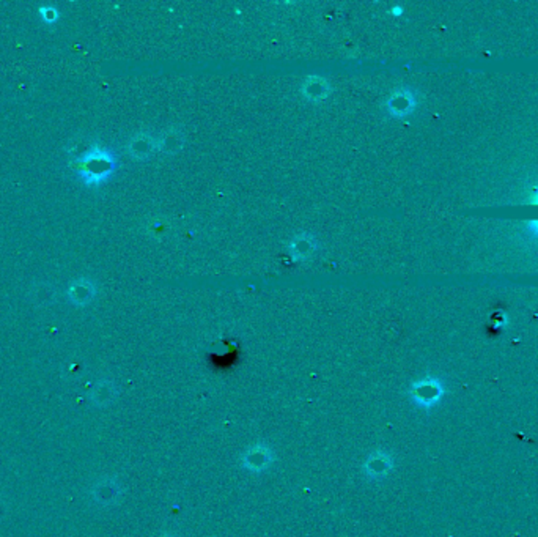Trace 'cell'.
<instances>
[{"mask_svg":"<svg viewBox=\"0 0 538 537\" xmlns=\"http://www.w3.org/2000/svg\"><path fill=\"white\" fill-rule=\"evenodd\" d=\"M79 162L86 167L82 173L86 183H101L115 169L113 156L107 152H102V150H92L86 156H82Z\"/></svg>","mask_w":538,"mask_h":537,"instance_id":"obj_1","label":"cell"},{"mask_svg":"<svg viewBox=\"0 0 538 537\" xmlns=\"http://www.w3.org/2000/svg\"><path fill=\"white\" fill-rule=\"evenodd\" d=\"M66 295H68V299L72 304L86 306L95 298L96 286L90 279L82 277V279H77L71 283Z\"/></svg>","mask_w":538,"mask_h":537,"instance_id":"obj_2","label":"cell"},{"mask_svg":"<svg viewBox=\"0 0 538 537\" xmlns=\"http://www.w3.org/2000/svg\"><path fill=\"white\" fill-rule=\"evenodd\" d=\"M92 497L96 503L101 504V506H109V504L115 503V501H117L120 497L118 482L112 478L100 481L98 484H95V487H93Z\"/></svg>","mask_w":538,"mask_h":537,"instance_id":"obj_3","label":"cell"},{"mask_svg":"<svg viewBox=\"0 0 538 537\" xmlns=\"http://www.w3.org/2000/svg\"><path fill=\"white\" fill-rule=\"evenodd\" d=\"M30 293H32V299L35 301V304H38V306L52 304L57 297L56 288H54L52 283H49V282L35 283L32 290H30Z\"/></svg>","mask_w":538,"mask_h":537,"instance_id":"obj_4","label":"cell"},{"mask_svg":"<svg viewBox=\"0 0 538 537\" xmlns=\"http://www.w3.org/2000/svg\"><path fill=\"white\" fill-rule=\"evenodd\" d=\"M115 396V389L113 384L109 382H101L93 388L92 394H90V399L98 407H106L113 400Z\"/></svg>","mask_w":538,"mask_h":537,"instance_id":"obj_5","label":"cell"},{"mask_svg":"<svg viewBox=\"0 0 538 537\" xmlns=\"http://www.w3.org/2000/svg\"><path fill=\"white\" fill-rule=\"evenodd\" d=\"M62 373H63L65 378H76V377H79L81 373H82V364L77 363V361H70V363L65 364Z\"/></svg>","mask_w":538,"mask_h":537,"instance_id":"obj_6","label":"cell"},{"mask_svg":"<svg viewBox=\"0 0 538 537\" xmlns=\"http://www.w3.org/2000/svg\"><path fill=\"white\" fill-rule=\"evenodd\" d=\"M40 15L43 16L45 22H47V24H52V22H56L58 20L57 10L52 8V7H43V8L40 10Z\"/></svg>","mask_w":538,"mask_h":537,"instance_id":"obj_7","label":"cell"},{"mask_svg":"<svg viewBox=\"0 0 538 537\" xmlns=\"http://www.w3.org/2000/svg\"><path fill=\"white\" fill-rule=\"evenodd\" d=\"M7 512H8V503H7V499L0 497V522L3 520L5 515H7Z\"/></svg>","mask_w":538,"mask_h":537,"instance_id":"obj_8","label":"cell"}]
</instances>
